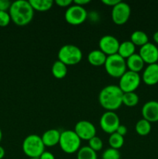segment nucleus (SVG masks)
<instances>
[{"mask_svg": "<svg viewBox=\"0 0 158 159\" xmlns=\"http://www.w3.org/2000/svg\"><path fill=\"white\" fill-rule=\"evenodd\" d=\"M34 9L29 1L16 0L11 4L9 8V15L11 20L18 26L28 24L33 18Z\"/></svg>", "mask_w": 158, "mask_h": 159, "instance_id": "1", "label": "nucleus"}, {"mask_svg": "<svg viewBox=\"0 0 158 159\" xmlns=\"http://www.w3.org/2000/svg\"><path fill=\"white\" fill-rule=\"evenodd\" d=\"M122 96L123 92L119 85H109L101 90L99 95V100L103 108L112 111L122 105Z\"/></svg>", "mask_w": 158, "mask_h": 159, "instance_id": "2", "label": "nucleus"}, {"mask_svg": "<svg viewBox=\"0 0 158 159\" xmlns=\"http://www.w3.org/2000/svg\"><path fill=\"white\" fill-rule=\"evenodd\" d=\"M45 145L41 137L37 134H29L23 142V150L29 158H39L45 152Z\"/></svg>", "mask_w": 158, "mask_h": 159, "instance_id": "3", "label": "nucleus"}, {"mask_svg": "<svg viewBox=\"0 0 158 159\" xmlns=\"http://www.w3.org/2000/svg\"><path fill=\"white\" fill-rule=\"evenodd\" d=\"M126 61L118 53L108 55L105 63V68L109 75L120 78L126 71Z\"/></svg>", "mask_w": 158, "mask_h": 159, "instance_id": "4", "label": "nucleus"}, {"mask_svg": "<svg viewBox=\"0 0 158 159\" xmlns=\"http://www.w3.org/2000/svg\"><path fill=\"white\" fill-rule=\"evenodd\" d=\"M82 58V51L76 45L65 44L58 51V60L66 65H76Z\"/></svg>", "mask_w": 158, "mask_h": 159, "instance_id": "5", "label": "nucleus"}, {"mask_svg": "<svg viewBox=\"0 0 158 159\" xmlns=\"http://www.w3.org/2000/svg\"><path fill=\"white\" fill-rule=\"evenodd\" d=\"M81 140L74 130H64L60 133L59 144L64 152L71 154L79 150Z\"/></svg>", "mask_w": 158, "mask_h": 159, "instance_id": "6", "label": "nucleus"}, {"mask_svg": "<svg viewBox=\"0 0 158 159\" xmlns=\"http://www.w3.org/2000/svg\"><path fill=\"white\" fill-rule=\"evenodd\" d=\"M64 17L66 21L70 24L78 25L85 21L88 17V12L84 6L71 4L67 9Z\"/></svg>", "mask_w": 158, "mask_h": 159, "instance_id": "7", "label": "nucleus"}, {"mask_svg": "<svg viewBox=\"0 0 158 159\" xmlns=\"http://www.w3.org/2000/svg\"><path fill=\"white\" fill-rule=\"evenodd\" d=\"M140 80L139 73L129 70L120 77L119 86L123 93L134 92L139 85Z\"/></svg>", "mask_w": 158, "mask_h": 159, "instance_id": "8", "label": "nucleus"}, {"mask_svg": "<svg viewBox=\"0 0 158 159\" xmlns=\"http://www.w3.org/2000/svg\"><path fill=\"white\" fill-rule=\"evenodd\" d=\"M120 125L119 116L113 111H107L102 115L100 118V126L106 133L112 134L116 131Z\"/></svg>", "mask_w": 158, "mask_h": 159, "instance_id": "9", "label": "nucleus"}, {"mask_svg": "<svg viewBox=\"0 0 158 159\" xmlns=\"http://www.w3.org/2000/svg\"><path fill=\"white\" fill-rule=\"evenodd\" d=\"M131 13V9L128 3L120 1L112 7V18L116 24H123L129 20Z\"/></svg>", "mask_w": 158, "mask_h": 159, "instance_id": "10", "label": "nucleus"}, {"mask_svg": "<svg viewBox=\"0 0 158 159\" xmlns=\"http://www.w3.org/2000/svg\"><path fill=\"white\" fill-rule=\"evenodd\" d=\"M74 131L81 139L89 141L96 136V128L94 124L88 120H80L75 124Z\"/></svg>", "mask_w": 158, "mask_h": 159, "instance_id": "11", "label": "nucleus"}, {"mask_svg": "<svg viewBox=\"0 0 158 159\" xmlns=\"http://www.w3.org/2000/svg\"><path fill=\"white\" fill-rule=\"evenodd\" d=\"M119 41L112 35H105L99 40V48L107 56L118 53Z\"/></svg>", "mask_w": 158, "mask_h": 159, "instance_id": "12", "label": "nucleus"}, {"mask_svg": "<svg viewBox=\"0 0 158 159\" xmlns=\"http://www.w3.org/2000/svg\"><path fill=\"white\" fill-rule=\"evenodd\" d=\"M139 55L146 63L153 64L156 63L158 61V48L150 42L141 46L139 49Z\"/></svg>", "mask_w": 158, "mask_h": 159, "instance_id": "13", "label": "nucleus"}, {"mask_svg": "<svg viewBox=\"0 0 158 159\" xmlns=\"http://www.w3.org/2000/svg\"><path fill=\"white\" fill-rule=\"evenodd\" d=\"M142 114L149 122L158 121V101L150 100L142 107Z\"/></svg>", "mask_w": 158, "mask_h": 159, "instance_id": "14", "label": "nucleus"}, {"mask_svg": "<svg viewBox=\"0 0 158 159\" xmlns=\"http://www.w3.org/2000/svg\"><path fill=\"white\" fill-rule=\"evenodd\" d=\"M143 80L147 85H155L158 82V64H150L143 73Z\"/></svg>", "mask_w": 158, "mask_h": 159, "instance_id": "15", "label": "nucleus"}, {"mask_svg": "<svg viewBox=\"0 0 158 159\" xmlns=\"http://www.w3.org/2000/svg\"><path fill=\"white\" fill-rule=\"evenodd\" d=\"M60 137V132L58 130H57V129H50V130H46L43 134L41 138L45 146L51 147V146L59 144Z\"/></svg>", "mask_w": 158, "mask_h": 159, "instance_id": "16", "label": "nucleus"}, {"mask_svg": "<svg viewBox=\"0 0 158 159\" xmlns=\"http://www.w3.org/2000/svg\"><path fill=\"white\" fill-rule=\"evenodd\" d=\"M144 61L139 54H133L129 57L126 60V66L130 71L139 72L144 66Z\"/></svg>", "mask_w": 158, "mask_h": 159, "instance_id": "17", "label": "nucleus"}, {"mask_svg": "<svg viewBox=\"0 0 158 159\" xmlns=\"http://www.w3.org/2000/svg\"><path fill=\"white\" fill-rule=\"evenodd\" d=\"M107 55L103 51L99 50H93L90 51L88 55V60L90 64L95 66H100V65H105L106 61Z\"/></svg>", "mask_w": 158, "mask_h": 159, "instance_id": "18", "label": "nucleus"}, {"mask_svg": "<svg viewBox=\"0 0 158 159\" xmlns=\"http://www.w3.org/2000/svg\"><path fill=\"white\" fill-rule=\"evenodd\" d=\"M136 45L131 40H125L119 43L118 54L122 56L123 58H128L132 54H135Z\"/></svg>", "mask_w": 158, "mask_h": 159, "instance_id": "19", "label": "nucleus"}, {"mask_svg": "<svg viewBox=\"0 0 158 159\" xmlns=\"http://www.w3.org/2000/svg\"><path fill=\"white\" fill-rule=\"evenodd\" d=\"M53 75L57 79H63L65 77L68 72V68L67 65L60 60H57L54 61L53 64L52 68H51Z\"/></svg>", "mask_w": 158, "mask_h": 159, "instance_id": "20", "label": "nucleus"}, {"mask_svg": "<svg viewBox=\"0 0 158 159\" xmlns=\"http://www.w3.org/2000/svg\"><path fill=\"white\" fill-rule=\"evenodd\" d=\"M131 41L135 45L143 46V45L148 43V36L144 31L136 30L132 33Z\"/></svg>", "mask_w": 158, "mask_h": 159, "instance_id": "21", "label": "nucleus"}, {"mask_svg": "<svg viewBox=\"0 0 158 159\" xmlns=\"http://www.w3.org/2000/svg\"><path fill=\"white\" fill-rule=\"evenodd\" d=\"M33 9L38 11H46L50 9L54 4L52 0H29Z\"/></svg>", "mask_w": 158, "mask_h": 159, "instance_id": "22", "label": "nucleus"}, {"mask_svg": "<svg viewBox=\"0 0 158 159\" xmlns=\"http://www.w3.org/2000/svg\"><path fill=\"white\" fill-rule=\"evenodd\" d=\"M77 159H97V154L89 146H84L77 151Z\"/></svg>", "mask_w": 158, "mask_h": 159, "instance_id": "23", "label": "nucleus"}, {"mask_svg": "<svg viewBox=\"0 0 158 159\" xmlns=\"http://www.w3.org/2000/svg\"><path fill=\"white\" fill-rule=\"evenodd\" d=\"M139 102V96L134 92L123 93L122 96V103L127 107H135Z\"/></svg>", "mask_w": 158, "mask_h": 159, "instance_id": "24", "label": "nucleus"}, {"mask_svg": "<svg viewBox=\"0 0 158 159\" xmlns=\"http://www.w3.org/2000/svg\"><path fill=\"white\" fill-rule=\"evenodd\" d=\"M136 132L140 135H147L151 130V124L148 120L143 119H141L136 123V127H135Z\"/></svg>", "mask_w": 158, "mask_h": 159, "instance_id": "25", "label": "nucleus"}, {"mask_svg": "<svg viewBox=\"0 0 158 159\" xmlns=\"http://www.w3.org/2000/svg\"><path fill=\"white\" fill-rule=\"evenodd\" d=\"M108 144H109L110 147L112 148H120L124 144L123 136L119 134L117 132L111 134L109 138H108Z\"/></svg>", "mask_w": 158, "mask_h": 159, "instance_id": "26", "label": "nucleus"}, {"mask_svg": "<svg viewBox=\"0 0 158 159\" xmlns=\"http://www.w3.org/2000/svg\"><path fill=\"white\" fill-rule=\"evenodd\" d=\"M102 159H120V152L118 149L110 147L103 152Z\"/></svg>", "mask_w": 158, "mask_h": 159, "instance_id": "27", "label": "nucleus"}, {"mask_svg": "<svg viewBox=\"0 0 158 159\" xmlns=\"http://www.w3.org/2000/svg\"><path fill=\"white\" fill-rule=\"evenodd\" d=\"M89 147L95 152H98L102 148L103 142L99 137L94 136L89 140Z\"/></svg>", "mask_w": 158, "mask_h": 159, "instance_id": "28", "label": "nucleus"}, {"mask_svg": "<svg viewBox=\"0 0 158 159\" xmlns=\"http://www.w3.org/2000/svg\"><path fill=\"white\" fill-rule=\"evenodd\" d=\"M11 20L9 12L6 11H0V26H6Z\"/></svg>", "mask_w": 158, "mask_h": 159, "instance_id": "29", "label": "nucleus"}, {"mask_svg": "<svg viewBox=\"0 0 158 159\" xmlns=\"http://www.w3.org/2000/svg\"><path fill=\"white\" fill-rule=\"evenodd\" d=\"M11 4L8 0H0V11H6L7 9H9Z\"/></svg>", "mask_w": 158, "mask_h": 159, "instance_id": "30", "label": "nucleus"}, {"mask_svg": "<svg viewBox=\"0 0 158 159\" xmlns=\"http://www.w3.org/2000/svg\"><path fill=\"white\" fill-rule=\"evenodd\" d=\"M56 4L58 5L59 6L61 7H67V6H70L73 3L72 0H56Z\"/></svg>", "mask_w": 158, "mask_h": 159, "instance_id": "31", "label": "nucleus"}, {"mask_svg": "<svg viewBox=\"0 0 158 159\" xmlns=\"http://www.w3.org/2000/svg\"><path fill=\"white\" fill-rule=\"evenodd\" d=\"M39 159H55V157L51 152H44L40 156Z\"/></svg>", "mask_w": 158, "mask_h": 159, "instance_id": "32", "label": "nucleus"}, {"mask_svg": "<svg viewBox=\"0 0 158 159\" xmlns=\"http://www.w3.org/2000/svg\"><path fill=\"white\" fill-rule=\"evenodd\" d=\"M119 134L122 135V136H124V135L125 134L127 133V128L126 127H125V125H122V124H120V125L118 127L117 130H116V131Z\"/></svg>", "mask_w": 158, "mask_h": 159, "instance_id": "33", "label": "nucleus"}, {"mask_svg": "<svg viewBox=\"0 0 158 159\" xmlns=\"http://www.w3.org/2000/svg\"><path fill=\"white\" fill-rule=\"evenodd\" d=\"M102 2L104 4L108 5V6H112L113 7V6H116V4H118V3L120 2V0H102Z\"/></svg>", "mask_w": 158, "mask_h": 159, "instance_id": "34", "label": "nucleus"}, {"mask_svg": "<svg viewBox=\"0 0 158 159\" xmlns=\"http://www.w3.org/2000/svg\"><path fill=\"white\" fill-rule=\"evenodd\" d=\"M90 2H91L90 0H74V4L79 5V6H83L84 5H86L88 3H89Z\"/></svg>", "mask_w": 158, "mask_h": 159, "instance_id": "35", "label": "nucleus"}, {"mask_svg": "<svg viewBox=\"0 0 158 159\" xmlns=\"http://www.w3.org/2000/svg\"><path fill=\"white\" fill-rule=\"evenodd\" d=\"M5 156V149L2 146H0V159L3 158Z\"/></svg>", "mask_w": 158, "mask_h": 159, "instance_id": "36", "label": "nucleus"}, {"mask_svg": "<svg viewBox=\"0 0 158 159\" xmlns=\"http://www.w3.org/2000/svg\"><path fill=\"white\" fill-rule=\"evenodd\" d=\"M153 40H155L156 43H158V30L156 31V32L153 34Z\"/></svg>", "mask_w": 158, "mask_h": 159, "instance_id": "37", "label": "nucleus"}, {"mask_svg": "<svg viewBox=\"0 0 158 159\" xmlns=\"http://www.w3.org/2000/svg\"><path fill=\"white\" fill-rule=\"evenodd\" d=\"M2 138V132L1 129H0V141H1Z\"/></svg>", "mask_w": 158, "mask_h": 159, "instance_id": "38", "label": "nucleus"}, {"mask_svg": "<svg viewBox=\"0 0 158 159\" xmlns=\"http://www.w3.org/2000/svg\"><path fill=\"white\" fill-rule=\"evenodd\" d=\"M29 159H39V158H29Z\"/></svg>", "mask_w": 158, "mask_h": 159, "instance_id": "39", "label": "nucleus"}]
</instances>
